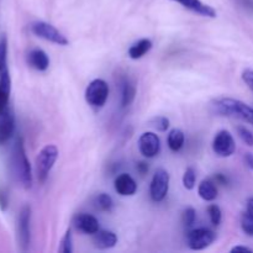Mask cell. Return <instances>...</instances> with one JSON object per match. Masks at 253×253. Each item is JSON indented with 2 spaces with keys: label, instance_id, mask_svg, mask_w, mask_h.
I'll return each instance as SVG.
<instances>
[{
  "label": "cell",
  "instance_id": "6da1fadb",
  "mask_svg": "<svg viewBox=\"0 0 253 253\" xmlns=\"http://www.w3.org/2000/svg\"><path fill=\"white\" fill-rule=\"evenodd\" d=\"M11 168L17 182L25 189H30L32 187V169L25 151L24 141L20 136L15 141L11 151Z\"/></svg>",
  "mask_w": 253,
  "mask_h": 253
},
{
  "label": "cell",
  "instance_id": "7a4b0ae2",
  "mask_svg": "<svg viewBox=\"0 0 253 253\" xmlns=\"http://www.w3.org/2000/svg\"><path fill=\"white\" fill-rule=\"evenodd\" d=\"M212 113L220 116L237 118L253 125V108L232 98H219L211 103Z\"/></svg>",
  "mask_w": 253,
  "mask_h": 253
},
{
  "label": "cell",
  "instance_id": "3957f363",
  "mask_svg": "<svg viewBox=\"0 0 253 253\" xmlns=\"http://www.w3.org/2000/svg\"><path fill=\"white\" fill-rule=\"evenodd\" d=\"M57 158H58V148L54 145H47L40 151L36 157V173L39 183L43 184L46 182Z\"/></svg>",
  "mask_w": 253,
  "mask_h": 253
},
{
  "label": "cell",
  "instance_id": "277c9868",
  "mask_svg": "<svg viewBox=\"0 0 253 253\" xmlns=\"http://www.w3.org/2000/svg\"><path fill=\"white\" fill-rule=\"evenodd\" d=\"M31 32L36 35L37 37L46 41L56 43L58 46H67L68 39L62 34L59 30H57L53 25L44 21H36L31 25Z\"/></svg>",
  "mask_w": 253,
  "mask_h": 253
},
{
  "label": "cell",
  "instance_id": "5b68a950",
  "mask_svg": "<svg viewBox=\"0 0 253 253\" xmlns=\"http://www.w3.org/2000/svg\"><path fill=\"white\" fill-rule=\"evenodd\" d=\"M109 98V85L104 79H94L85 89V100L94 108L105 105Z\"/></svg>",
  "mask_w": 253,
  "mask_h": 253
},
{
  "label": "cell",
  "instance_id": "8992f818",
  "mask_svg": "<svg viewBox=\"0 0 253 253\" xmlns=\"http://www.w3.org/2000/svg\"><path fill=\"white\" fill-rule=\"evenodd\" d=\"M17 237L22 251H27L31 242V208L25 205L21 208L17 219Z\"/></svg>",
  "mask_w": 253,
  "mask_h": 253
},
{
  "label": "cell",
  "instance_id": "52a82bcc",
  "mask_svg": "<svg viewBox=\"0 0 253 253\" xmlns=\"http://www.w3.org/2000/svg\"><path fill=\"white\" fill-rule=\"evenodd\" d=\"M169 189V173L166 169H157L151 182L150 194L153 202L160 203L167 197Z\"/></svg>",
  "mask_w": 253,
  "mask_h": 253
},
{
  "label": "cell",
  "instance_id": "ba28073f",
  "mask_svg": "<svg viewBox=\"0 0 253 253\" xmlns=\"http://www.w3.org/2000/svg\"><path fill=\"white\" fill-rule=\"evenodd\" d=\"M212 151L215 155L222 158L234 155L236 151V143L229 131L221 130L216 133L212 141Z\"/></svg>",
  "mask_w": 253,
  "mask_h": 253
},
{
  "label": "cell",
  "instance_id": "9c48e42d",
  "mask_svg": "<svg viewBox=\"0 0 253 253\" xmlns=\"http://www.w3.org/2000/svg\"><path fill=\"white\" fill-rule=\"evenodd\" d=\"M214 241L215 234L209 229L192 230L187 237L188 246L194 251H202V250L208 249L209 246H211Z\"/></svg>",
  "mask_w": 253,
  "mask_h": 253
},
{
  "label": "cell",
  "instance_id": "30bf717a",
  "mask_svg": "<svg viewBox=\"0 0 253 253\" xmlns=\"http://www.w3.org/2000/svg\"><path fill=\"white\" fill-rule=\"evenodd\" d=\"M138 150L146 158H153L160 153L161 141L155 132H143L138 138Z\"/></svg>",
  "mask_w": 253,
  "mask_h": 253
},
{
  "label": "cell",
  "instance_id": "8fae6325",
  "mask_svg": "<svg viewBox=\"0 0 253 253\" xmlns=\"http://www.w3.org/2000/svg\"><path fill=\"white\" fill-rule=\"evenodd\" d=\"M114 187L116 193L121 197H132L137 192V184L135 179L127 173H121L120 175H118L114 182Z\"/></svg>",
  "mask_w": 253,
  "mask_h": 253
},
{
  "label": "cell",
  "instance_id": "7c38bea8",
  "mask_svg": "<svg viewBox=\"0 0 253 253\" xmlns=\"http://www.w3.org/2000/svg\"><path fill=\"white\" fill-rule=\"evenodd\" d=\"M172 1L178 2L182 6H184L185 9L190 10V11L200 15V16L211 17V19L216 17V11H215L214 7L204 4L202 0H172Z\"/></svg>",
  "mask_w": 253,
  "mask_h": 253
},
{
  "label": "cell",
  "instance_id": "4fadbf2b",
  "mask_svg": "<svg viewBox=\"0 0 253 253\" xmlns=\"http://www.w3.org/2000/svg\"><path fill=\"white\" fill-rule=\"evenodd\" d=\"M15 130V119L9 108L0 114V145L11 138Z\"/></svg>",
  "mask_w": 253,
  "mask_h": 253
},
{
  "label": "cell",
  "instance_id": "5bb4252c",
  "mask_svg": "<svg viewBox=\"0 0 253 253\" xmlns=\"http://www.w3.org/2000/svg\"><path fill=\"white\" fill-rule=\"evenodd\" d=\"M73 224L77 230L86 235H94L99 231V221L95 216L89 214H79L74 217Z\"/></svg>",
  "mask_w": 253,
  "mask_h": 253
},
{
  "label": "cell",
  "instance_id": "9a60e30c",
  "mask_svg": "<svg viewBox=\"0 0 253 253\" xmlns=\"http://www.w3.org/2000/svg\"><path fill=\"white\" fill-rule=\"evenodd\" d=\"M11 93V78L7 68L0 74V114L9 108V99Z\"/></svg>",
  "mask_w": 253,
  "mask_h": 253
},
{
  "label": "cell",
  "instance_id": "2e32d148",
  "mask_svg": "<svg viewBox=\"0 0 253 253\" xmlns=\"http://www.w3.org/2000/svg\"><path fill=\"white\" fill-rule=\"evenodd\" d=\"M94 246L99 250L113 249L118 244V236L109 230H99L93 235Z\"/></svg>",
  "mask_w": 253,
  "mask_h": 253
},
{
  "label": "cell",
  "instance_id": "e0dca14e",
  "mask_svg": "<svg viewBox=\"0 0 253 253\" xmlns=\"http://www.w3.org/2000/svg\"><path fill=\"white\" fill-rule=\"evenodd\" d=\"M27 62H29V64L32 68L40 72L47 71L49 67L48 56H47V53L43 49L40 48H34L29 52V54H27Z\"/></svg>",
  "mask_w": 253,
  "mask_h": 253
},
{
  "label": "cell",
  "instance_id": "ac0fdd59",
  "mask_svg": "<svg viewBox=\"0 0 253 253\" xmlns=\"http://www.w3.org/2000/svg\"><path fill=\"white\" fill-rule=\"evenodd\" d=\"M152 41L148 39H142L140 41H137L136 43H133L132 46L128 48V57L131 59H140L145 56L146 53L151 51L152 48Z\"/></svg>",
  "mask_w": 253,
  "mask_h": 253
},
{
  "label": "cell",
  "instance_id": "d6986e66",
  "mask_svg": "<svg viewBox=\"0 0 253 253\" xmlns=\"http://www.w3.org/2000/svg\"><path fill=\"white\" fill-rule=\"evenodd\" d=\"M198 194L205 202H214L217 198V188L212 180L205 179L198 187Z\"/></svg>",
  "mask_w": 253,
  "mask_h": 253
},
{
  "label": "cell",
  "instance_id": "ffe728a7",
  "mask_svg": "<svg viewBox=\"0 0 253 253\" xmlns=\"http://www.w3.org/2000/svg\"><path fill=\"white\" fill-rule=\"evenodd\" d=\"M168 147L173 151V152H178L182 150L183 145H184V133L179 128H173L168 133Z\"/></svg>",
  "mask_w": 253,
  "mask_h": 253
},
{
  "label": "cell",
  "instance_id": "44dd1931",
  "mask_svg": "<svg viewBox=\"0 0 253 253\" xmlns=\"http://www.w3.org/2000/svg\"><path fill=\"white\" fill-rule=\"evenodd\" d=\"M135 95H136V88L130 81H125L123 86V95H121V105L124 108L126 106L131 105L132 101L135 100Z\"/></svg>",
  "mask_w": 253,
  "mask_h": 253
},
{
  "label": "cell",
  "instance_id": "7402d4cb",
  "mask_svg": "<svg viewBox=\"0 0 253 253\" xmlns=\"http://www.w3.org/2000/svg\"><path fill=\"white\" fill-rule=\"evenodd\" d=\"M96 207L101 210V211H111L114 207L113 198L109 194H105V193H101L96 197Z\"/></svg>",
  "mask_w": 253,
  "mask_h": 253
},
{
  "label": "cell",
  "instance_id": "603a6c76",
  "mask_svg": "<svg viewBox=\"0 0 253 253\" xmlns=\"http://www.w3.org/2000/svg\"><path fill=\"white\" fill-rule=\"evenodd\" d=\"M195 182H197V173H195L194 168H187L184 175H183V185H184V188L188 190L194 189Z\"/></svg>",
  "mask_w": 253,
  "mask_h": 253
},
{
  "label": "cell",
  "instance_id": "cb8c5ba5",
  "mask_svg": "<svg viewBox=\"0 0 253 253\" xmlns=\"http://www.w3.org/2000/svg\"><path fill=\"white\" fill-rule=\"evenodd\" d=\"M241 227L245 234L253 237V214H250L247 211H245L242 214Z\"/></svg>",
  "mask_w": 253,
  "mask_h": 253
},
{
  "label": "cell",
  "instance_id": "d4e9b609",
  "mask_svg": "<svg viewBox=\"0 0 253 253\" xmlns=\"http://www.w3.org/2000/svg\"><path fill=\"white\" fill-rule=\"evenodd\" d=\"M6 56H7V39L6 36L0 37V74L6 68Z\"/></svg>",
  "mask_w": 253,
  "mask_h": 253
},
{
  "label": "cell",
  "instance_id": "484cf974",
  "mask_svg": "<svg viewBox=\"0 0 253 253\" xmlns=\"http://www.w3.org/2000/svg\"><path fill=\"white\" fill-rule=\"evenodd\" d=\"M72 251H73V241H72V232H71V230L68 229L61 241L59 252L61 253H72Z\"/></svg>",
  "mask_w": 253,
  "mask_h": 253
},
{
  "label": "cell",
  "instance_id": "4316f807",
  "mask_svg": "<svg viewBox=\"0 0 253 253\" xmlns=\"http://www.w3.org/2000/svg\"><path fill=\"white\" fill-rule=\"evenodd\" d=\"M208 212H209L210 220H211L212 224H214L215 226H219L222 219L221 209H220L216 204H211L209 205V208H208Z\"/></svg>",
  "mask_w": 253,
  "mask_h": 253
},
{
  "label": "cell",
  "instance_id": "83f0119b",
  "mask_svg": "<svg viewBox=\"0 0 253 253\" xmlns=\"http://www.w3.org/2000/svg\"><path fill=\"white\" fill-rule=\"evenodd\" d=\"M195 220H197V211L193 208H187L183 211V224L187 227H190L194 225Z\"/></svg>",
  "mask_w": 253,
  "mask_h": 253
},
{
  "label": "cell",
  "instance_id": "f1b7e54d",
  "mask_svg": "<svg viewBox=\"0 0 253 253\" xmlns=\"http://www.w3.org/2000/svg\"><path fill=\"white\" fill-rule=\"evenodd\" d=\"M237 132H239V136L241 137V140L247 146H253V133L249 128H246L245 126H239L237 127Z\"/></svg>",
  "mask_w": 253,
  "mask_h": 253
},
{
  "label": "cell",
  "instance_id": "f546056e",
  "mask_svg": "<svg viewBox=\"0 0 253 253\" xmlns=\"http://www.w3.org/2000/svg\"><path fill=\"white\" fill-rule=\"evenodd\" d=\"M152 124L158 131H161V132H165V131H167L168 127H169V120H168L167 118H165V116H158V118H155L153 119Z\"/></svg>",
  "mask_w": 253,
  "mask_h": 253
},
{
  "label": "cell",
  "instance_id": "4dcf8cb0",
  "mask_svg": "<svg viewBox=\"0 0 253 253\" xmlns=\"http://www.w3.org/2000/svg\"><path fill=\"white\" fill-rule=\"evenodd\" d=\"M242 81L246 83V85L249 86L250 89L253 90V71H251V69H246V71L242 73Z\"/></svg>",
  "mask_w": 253,
  "mask_h": 253
},
{
  "label": "cell",
  "instance_id": "1f68e13d",
  "mask_svg": "<svg viewBox=\"0 0 253 253\" xmlns=\"http://www.w3.org/2000/svg\"><path fill=\"white\" fill-rule=\"evenodd\" d=\"M7 205H9V199H7L6 192L0 188V209L5 211L7 209Z\"/></svg>",
  "mask_w": 253,
  "mask_h": 253
},
{
  "label": "cell",
  "instance_id": "d6a6232c",
  "mask_svg": "<svg viewBox=\"0 0 253 253\" xmlns=\"http://www.w3.org/2000/svg\"><path fill=\"white\" fill-rule=\"evenodd\" d=\"M245 163L250 169H253V155L252 153H246L245 155Z\"/></svg>",
  "mask_w": 253,
  "mask_h": 253
},
{
  "label": "cell",
  "instance_id": "836d02e7",
  "mask_svg": "<svg viewBox=\"0 0 253 253\" xmlns=\"http://www.w3.org/2000/svg\"><path fill=\"white\" fill-rule=\"evenodd\" d=\"M137 170H138V173H140V174H146V173L148 172V166L146 165L145 162H140L137 165Z\"/></svg>",
  "mask_w": 253,
  "mask_h": 253
},
{
  "label": "cell",
  "instance_id": "e575fe53",
  "mask_svg": "<svg viewBox=\"0 0 253 253\" xmlns=\"http://www.w3.org/2000/svg\"><path fill=\"white\" fill-rule=\"evenodd\" d=\"M231 252H253L251 249L249 247H245V246H235L234 249L231 250Z\"/></svg>",
  "mask_w": 253,
  "mask_h": 253
},
{
  "label": "cell",
  "instance_id": "d590c367",
  "mask_svg": "<svg viewBox=\"0 0 253 253\" xmlns=\"http://www.w3.org/2000/svg\"><path fill=\"white\" fill-rule=\"evenodd\" d=\"M246 211L250 212V214H253V198H250V199L247 200Z\"/></svg>",
  "mask_w": 253,
  "mask_h": 253
},
{
  "label": "cell",
  "instance_id": "8d00e7d4",
  "mask_svg": "<svg viewBox=\"0 0 253 253\" xmlns=\"http://www.w3.org/2000/svg\"><path fill=\"white\" fill-rule=\"evenodd\" d=\"M215 179H216V182L221 183L222 185H225V184H226V183H227L226 177H224V175H222V174H217L216 177H215Z\"/></svg>",
  "mask_w": 253,
  "mask_h": 253
}]
</instances>
